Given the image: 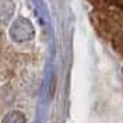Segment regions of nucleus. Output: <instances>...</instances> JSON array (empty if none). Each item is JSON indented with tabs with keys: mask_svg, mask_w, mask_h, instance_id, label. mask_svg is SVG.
I'll return each mask as SVG.
<instances>
[{
	"mask_svg": "<svg viewBox=\"0 0 123 123\" xmlns=\"http://www.w3.org/2000/svg\"><path fill=\"white\" fill-rule=\"evenodd\" d=\"M1 123H25V116L21 112L14 111V112H10V113L4 116Z\"/></svg>",
	"mask_w": 123,
	"mask_h": 123,
	"instance_id": "7ed1b4c3",
	"label": "nucleus"
},
{
	"mask_svg": "<svg viewBox=\"0 0 123 123\" xmlns=\"http://www.w3.org/2000/svg\"><path fill=\"white\" fill-rule=\"evenodd\" d=\"M35 35L34 25L31 24L30 20L20 17L17 18L10 27V37L14 39L15 42H27L31 41Z\"/></svg>",
	"mask_w": 123,
	"mask_h": 123,
	"instance_id": "f257e3e1",
	"label": "nucleus"
},
{
	"mask_svg": "<svg viewBox=\"0 0 123 123\" xmlns=\"http://www.w3.org/2000/svg\"><path fill=\"white\" fill-rule=\"evenodd\" d=\"M15 4L13 0H0V25H6L13 17Z\"/></svg>",
	"mask_w": 123,
	"mask_h": 123,
	"instance_id": "f03ea898",
	"label": "nucleus"
}]
</instances>
